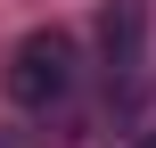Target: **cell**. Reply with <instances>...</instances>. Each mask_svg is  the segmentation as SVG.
<instances>
[{"label": "cell", "instance_id": "cell-1", "mask_svg": "<svg viewBox=\"0 0 156 148\" xmlns=\"http://www.w3.org/2000/svg\"><path fill=\"white\" fill-rule=\"evenodd\" d=\"M74 74H82V49H74V33H25V41L8 49V99H16L25 115L58 107V99L74 91Z\"/></svg>", "mask_w": 156, "mask_h": 148}, {"label": "cell", "instance_id": "cell-2", "mask_svg": "<svg viewBox=\"0 0 156 148\" xmlns=\"http://www.w3.org/2000/svg\"><path fill=\"white\" fill-rule=\"evenodd\" d=\"M107 49H115V66L140 58V16H132V8H107Z\"/></svg>", "mask_w": 156, "mask_h": 148}, {"label": "cell", "instance_id": "cell-3", "mask_svg": "<svg viewBox=\"0 0 156 148\" xmlns=\"http://www.w3.org/2000/svg\"><path fill=\"white\" fill-rule=\"evenodd\" d=\"M115 148H156V132H132V140H115Z\"/></svg>", "mask_w": 156, "mask_h": 148}]
</instances>
